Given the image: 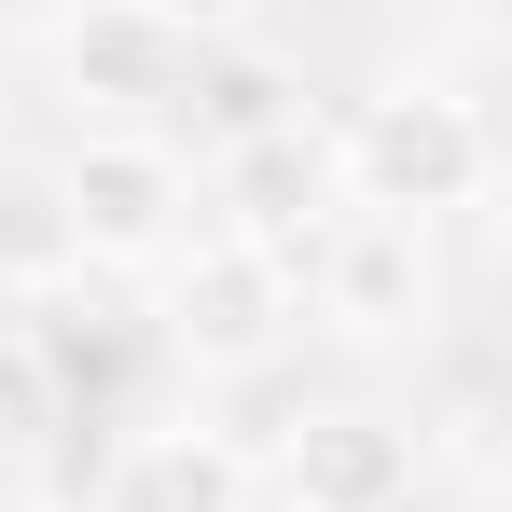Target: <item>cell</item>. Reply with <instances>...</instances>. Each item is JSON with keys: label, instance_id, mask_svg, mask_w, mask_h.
Masks as SVG:
<instances>
[{"label": "cell", "instance_id": "cell-1", "mask_svg": "<svg viewBox=\"0 0 512 512\" xmlns=\"http://www.w3.org/2000/svg\"><path fill=\"white\" fill-rule=\"evenodd\" d=\"M333 180H346V208H374V222H443V208L499 194V125L457 84H374L333 125Z\"/></svg>", "mask_w": 512, "mask_h": 512}, {"label": "cell", "instance_id": "cell-2", "mask_svg": "<svg viewBox=\"0 0 512 512\" xmlns=\"http://www.w3.org/2000/svg\"><path fill=\"white\" fill-rule=\"evenodd\" d=\"M56 250L70 263H180L194 250V167L153 125H84L56 153Z\"/></svg>", "mask_w": 512, "mask_h": 512}, {"label": "cell", "instance_id": "cell-3", "mask_svg": "<svg viewBox=\"0 0 512 512\" xmlns=\"http://www.w3.org/2000/svg\"><path fill=\"white\" fill-rule=\"evenodd\" d=\"M305 319V277L277 250H250V236H208V250L167 263V346L194 360V374H250V360H277V333Z\"/></svg>", "mask_w": 512, "mask_h": 512}, {"label": "cell", "instance_id": "cell-4", "mask_svg": "<svg viewBox=\"0 0 512 512\" xmlns=\"http://www.w3.org/2000/svg\"><path fill=\"white\" fill-rule=\"evenodd\" d=\"M208 208H222V236H250L305 277V250L346 222V180H333V139L291 111V125H263V139H222L208 153Z\"/></svg>", "mask_w": 512, "mask_h": 512}, {"label": "cell", "instance_id": "cell-5", "mask_svg": "<svg viewBox=\"0 0 512 512\" xmlns=\"http://www.w3.org/2000/svg\"><path fill=\"white\" fill-rule=\"evenodd\" d=\"M305 305H319L346 346H402V333L429 319V222H374V208H346L333 236L305 250Z\"/></svg>", "mask_w": 512, "mask_h": 512}, {"label": "cell", "instance_id": "cell-6", "mask_svg": "<svg viewBox=\"0 0 512 512\" xmlns=\"http://www.w3.org/2000/svg\"><path fill=\"white\" fill-rule=\"evenodd\" d=\"M56 84L84 97V125H153L167 97H194V42L153 28L139 0H84L56 28Z\"/></svg>", "mask_w": 512, "mask_h": 512}, {"label": "cell", "instance_id": "cell-7", "mask_svg": "<svg viewBox=\"0 0 512 512\" xmlns=\"http://www.w3.org/2000/svg\"><path fill=\"white\" fill-rule=\"evenodd\" d=\"M277 499H305V512H402L416 499V429L374 416V402L305 416L291 443H277Z\"/></svg>", "mask_w": 512, "mask_h": 512}, {"label": "cell", "instance_id": "cell-8", "mask_svg": "<svg viewBox=\"0 0 512 512\" xmlns=\"http://www.w3.org/2000/svg\"><path fill=\"white\" fill-rule=\"evenodd\" d=\"M250 499H263L250 457H236L222 429H194V416L125 429V443H111V471H97V512H250Z\"/></svg>", "mask_w": 512, "mask_h": 512}, {"label": "cell", "instance_id": "cell-9", "mask_svg": "<svg viewBox=\"0 0 512 512\" xmlns=\"http://www.w3.org/2000/svg\"><path fill=\"white\" fill-rule=\"evenodd\" d=\"M56 429H70V374L42 360V333H28V319H0V471H28Z\"/></svg>", "mask_w": 512, "mask_h": 512}, {"label": "cell", "instance_id": "cell-10", "mask_svg": "<svg viewBox=\"0 0 512 512\" xmlns=\"http://www.w3.org/2000/svg\"><path fill=\"white\" fill-rule=\"evenodd\" d=\"M194 97H208V139H263V125H291V70L250 56V42L194 56Z\"/></svg>", "mask_w": 512, "mask_h": 512}, {"label": "cell", "instance_id": "cell-11", "mask_svg": "<svg viewBox=\"0 0 512 512\" xmlns=\"http://www.w3.org/2000/svg\"><path fill=\"white\" fill-rule=\"evenodd\" d=\"M153 28H180L194 56H222V42H250V0H139Z\"/></svg>", "mask_w": 512, "mask_h": 512}, {"label": "cell", "instance_id": "cell-12", "mask_svg": "<svg viewBox=\"0 0 512 512\" xmlns=\"http://www.w3.org/2000/svg\"><path fill=\"white\" fill-rule=\"evenodd\" d=\"M485 512H512V443H499V471H485Z\"/></svg>", "mask_w": 512, "mask_h": 512}, {"label": "cell", "instance_id": "cell-13", "mask_svg": "<svg viewBox=\"0 0 512 512\" xmlns=\"http://www.w3.org/2000/svg\"><path fill=\"white\" fill-rule=\"evenodd\" d=\"M499 236H512V153H499Z\"/></svg>", "mask_w": 512, "mask_h": 512}, {"label": "cell", "instance_id": "cell-14", "mask_svg": "<svg viewBox=\"0 0 512 512\" xmlns=\"http://www.w3.org/2000/svg\"><path fill=\"white\" fill-rule=\"evenodd\" d=\"M250 512H305V499H250Z\"/></svg>", "mask_w": 512, "mask_h": 512}]
</instances>
